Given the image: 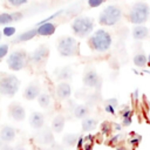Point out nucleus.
<instances>
[{"mask_svg":"<svg viewBox=\"0 0 150 150\" xmlns=\"http://www.w3.org/2000/svg\"><path fill=\"white\" fill-rule=\"evenodd\" d=\"M110 130H111V127H110V123L108 121H104L101 123V131L103 135H108L110 132Z\"/></svg>","mask_w":150,"mask_h":150,"instance_id":"nucleus-34","label":"nucleus"},{"mask_svg":"<svg viewBox=\"0 0 150 150\" xmlns=\"http://www.w3.org/2000/svg\"><path fill=\"white\" fill-rule=\"evenodd\" d=\"M131 35L135 40H138V41L145 40L149 36V28L144 25H134Z\"/></svg>","mask_w":150,"mask_h":150,"instance_id":"nucleus-18","label":"nucleus"},{"mask_svg":"<svg viewBox=\"0 0 150 150\" xmlns=\"http://www.w3.org/2000/svg\"><path fill=\"white\" fill-rule=\"evenodd\" d=\"M97 124H98V122H97V120L94 118V117H89V116H88V117L83 118L82 122H81L82 132H90V131L95 130L96 127H97Z\"/></svg>","mask_w":150,"mask_h":150,"instance_id":"nucleus-23","label":"nucleus"},{"mask_svg":"<svg viewBox=\"0 0 150 150\" xmlns=\"http://www.w3.org/2000/svg\"><path fill=\"white\" fill-rule=\"evenodd\" d=\"M73 75H74V70L70 66H64V67L57 69L55 73V77L59 82L60 81H69V80H71Z\"/></svg>","mask_w":150,"mask_h":150,"instance_id":"nucleus-20","label":"nucleus"},{"mask_svg":"<svg viewBox=\"0 0 150 150\" xmlns=\"http://www.w3.org/2000/svg\"><path fill=\"white\" fill-rule=\"evenodd\" d=\"M118 139H120V135H116V136H114V137L110 139L109 144H110V145H114L116 142H118Z\"/></svg>","mask_w":150,"mask_h":150,"instance_id":"nucleus-39","label":"nucleus"},{"mask_svg":"<svg viewBox=\"0 0 150 150\" xmlns=\"http://www.w3.org/2000/svg\"><path fill=\"white\" fill-rule=\"evenodd\" d=\"M23 18V13L20 11L2 12L0 13V26H7L12 22H18Z\"/></svg>","mask_w":150,"mask_h":150,"instance_id":"nucleus-13","label":"nucleus"},{"mask_svg":"<svg viewBox=\"0 0 150 150\" xmlns=\"http://www.w3.org/2000/svg\"><path fill=\"white\" fill-rule=\"evenodd\" d=\"M80 134H75V132H68L62 137V144L64 146L68 148H74L77 145V141H79Z\"/></svg>","mask_w":150,"mask_h":150,"instance_id":"nucleus-24","label":"nucleus"},{"mask_svg":"<svg viewBox=\"0 0 150 150\" xmlns=\"http://www.w3.org/2000/svg\"><path fill=\"white\" fill-rule=\"evenodd\" d=\"M39 150H48V148H41V149H39Z\"/></svg>","mask_w":150,"mask_h":150,"instance_id":"nucleus-44","label":"nucleus"},{"mask_svg":"<svg viewBox=\"0 0 150 150\" xmlns=\"http://www.w3.org/2000/svg\"><path fill=\"white\" fill-rule=\"evenodd\" d=\"M29 125L35 130H39L42 127H45V116H43V114L40 112V111H33L29 116Z\"/></svg>","mask_w":150,"mask_h":150,"instance_id":"nucleus-17","label":"nucleus"},{"mask_svg":"<svg viewBox=\"0 0 150 150\" xmlns=\"http://www.w3.org/2000/svg\"><path fill=\"white\" fill-rule=\"evenodd\" d=\"M48 150H66L62 145H60V144H57V143H53V144H50L49 146H48Z\"/></svg>","mask_w":150,"mask_h":150,"instance_id":"nucleus-36","label":"nucleus"},{"mask_svg":"<svg viewBox=\"0 0 150 150\" xmlns=\"http://www.w3.org/2000/svg\"><path fill=\"white\" fill-rule=\"evenodd\" d=\"M8 115L12 120L16 122H21L26 117V110L19 102H12L8 105Z\"/></svg>","mask_w":150,"mask_h":150,"instance_id":"nucleus-11","label":"nucleus"},{"mask_svg":"<svg viewBox=\"0 0 150 150\" xmlns=\"http://www.w3.org/2000/svg\"><path fill=\"white\" fill-rule=\"evenodd\" d=\"M49 56V48L47 45H41L29 55V62L36 67H42Z\"/></svg>","mask_w":150,"mask_h":150,"instance_id":"nucleus-8","label":"nucleus"},{"mask_svg":"<svg viewBox=\"0 0 150 150\" xmlns=\"http://www.w3.org/2000/svg\"><path fill=\"white\" fill-rule=\"evenodd\" d=\"M87 43L91 50H95L97 53H105L111 48L112 38L108 30L98 28L89 35Z\"/></svg>","mask_w":150,"mask_h":150,"instance_id":"nucleus-1","label":"nucleus"},{"mask_svg":"<svg viewBox=\"0 0 150 150\" xmlns=\"http://www.w3.org/2000/svg\"><path fill=\"white\" fill-rule=\"evenodd\" d=\"M56 27L57 25L55 22L49 21V22H43L41 25H38L35 28L38 32V36H50L55 33Z\"/></svg>","mask_w":150,"mask_h":150,"instance_id":"nucleus-15","label":"nucleus"},{"mask_svg":"<svg viewBox=\"0 0 150 150\" xmlns=\"http://www.w3.org/2000/svg\"><path fill=\"white\" fill-rule=\"evenodd\" d=\"M36 100H38L39 105L42 109H47L50 105V95L47 91H41L39 94V96L36 97Z\"/></svg>","mask_w":150,"mask_h":150,"instance_id":"nucleus-26","label":"nucleus"},{"mask_svg":"<svg viewBox=\"0 0 150 150\" xmlns=\"http://www.w3.org/2000/svg\"><path fill=\"white\" fill-rule=\"evenodd\" d=\"M122 120H123V121H122V127H129V125L131 124V122H132V118H131V116H127V117H123Z\"/></svg>","mask_w":150,"mask_h":150,"instance_id":"nucleus-35","label":"nucleus"},{"mask_svg":"<svg viewBox=\"0 0 150 150\" xmlns=\"http://www.w3.org/2000/svg\"><path fill=\"white\" fill-rule=\"evenodd\" d=\"M82 82L87 88H96L101 86V77L98 76L97 71L94 68H87L82 76Z\"/></svg>","mask_w":150,"mask_h":150,"instance_id":"nucleus-9","label":"nucleus"},{"mask_svg":"<svg viewBox=\"0 0 150 150\" xmlns=\"http://www.w3.org/2000/svg\"><path fill=\"white\" fill-rule=\"evenodd\" d=\"M62 13H63V9H60V11H57V12L53 13L50 16H48V18H46V19H43V20L39 21V22L36 23V26H38V25H41V23H43V22H49V21H53L55 18H57V16H59V15H61Z\"/></svg>","mask_w":150,"mask_h":150,"instance_id":"nucleus-31","label":"nucleus"},{"mask_svg":"<svg viewBox=\"0 0 150 150\" xmlns=\"http://www.w3.org/2000/svg\"><path fill=\"white\" fill-rule=\"evenodd\" d=\"M70 28H71L73 34H74L76 38L83 39V38L89 36V35L94 32L95 21H94V19L90 18V16H83V15L76 16V18L71 21Z\"/></svg>","mask_w":150,"mask_h":150,"instance_id":"nucleus-4","label":"nucleus"},{"mask_svg":"<svg viewBox=\"0 0 150 150\" xmlns=\"http://www.w3.org/2000/svg\"><path fill=\"white\" fill-rule=\"evenodd\" d=\"M1 32H2V35H5L6 38H11L15 34V27L7 25V26H4V29Z\"/></svg>","mask_w":150,"mask_h":150,"instance_id":"nucleus-30","label":"nucleus"},{"mask_svg":"<svg viewBox=\"0 0 150 150\" xmlns=\"http://www.w3.org/2000/svg\"><path fill=\"white\" fill-rule=\"evenodd\" d=\"M41 93V86L40 82L38 80L30 82L23 90V98L27 101H33L36 100V97L39 96V94Z\"/></svg>","mask_w":150,"mask_h":150,"instance_id":"nucleus-14","label":"nucleus"},{"mask_svg":"<svg viewBox=\"0 0 150 150\" xmlns=\"http://www.w3.org/2000/svg\"><path fill=\"white\" fill-rule=\"evenodd\" d=\"M123 18V11L117 5H108L98 14V25L111 27L117 25Z\"/></svg>","mask_w":150,"mask_h":150,"instance_id":"nucleus-3","label":"nucleus"},{"mask_svg":"<svg viewBox=\"0 0 150 150\" xmlns=\"http://www.w3.org/2000/svg\"><path fill=\"white\" fill-rule=\"evenodd\" d=\"M8 50H9V46H8L7 43H2V45H0V61H1L5 56H7Z\"/></svg>","mask_w":150,"mask_h":150,"instance_id":"nucleus-33","label":"nucleus"},{"mask_svg":"<svg viewBox=\"0 0 150 150\" xmlns=\"http://www.w3.org/2000/svg\"><path fill=\"white\" fill-rule=\"evenodd\" d=\"M0 150H13V146L11 145V143H5L2 142L0 144Z\"/></svg>","mask_w":150,"mask_h":150,"instance_id":"nucleus-37","label":"nucleus"},{"mask_svg":"<svg viewBox=\"0 0 150 150\" xmlns=\"http://www.w3.org/2000/svg\"><path fill=\"white\" fill-rule=\"evenodd\" d=\"M36 36H38V32H36V28L34 27V28H30V29H28V30H26L19 35H16L12 40V42L13 43H22V42H27V41L36 38Z\"/></svg>","mask_w":150,"mask_h":150,"instance_id":"nucleus-19","label":"nucleus"},{"mask_svg":"<svg viewBox=\"0 0 150 150\" xmlns=\"http://www.w3.org/2000/svg\"><path fill=\"white\" fill-rule=\"evenodd\" d=\"M29 61V56L25 49H15L7 55V67L13 71L22 70Z\"/></svg>","mask_w":150,"mask_h":150,"instance_id":"nucleus-7","label":"nucleus"},{"mask_svg":"<svg viewBox=\"0 0 150 150\" xmlns=\"http://www.w3.org/2000/svg\"><path fill=\"white\" fill-rule=\"evenodd\" d=\"M28 0H5V4L11 8H18L23 5H26Z\"/></svg>","mask_w":150,"mask_h":150,"instance_id":"nucleus-29","label":"nucleus"},{"mask_svg":"<svg viewBox=\"0 0 150 150\" xmlns=\"http://www.w3.org/2000/svg\"><path fill=\"white\" fill-rule=\"evenodd\" d=\"M16 137V130L12 125H2L0 129V139L5 143H12Z\"/></svg>","mask_w":150,"mask_h":150,"instance_id":"nucleus-16","label":"nucleus"},{"mask_svg":"<svg viewBox=\"0 0 150 150\" xmlns=\"http://www.w3.org/2000/svg\"><path fill=\"white\" fill-rule=\"evenodd\" d=\"M1 143H2V142H1V139H0V144H1Z\"/></svg>","mask_w":150,"mask_h":150,"instance_id":"nucleus-45","label":"nucleus"},{"mask_svg":"<svg viewBox=\"0 0 150 150\" xmlns=\"http://www.w3.org/2000/svg\"><path fill=\"white\" fill-rule=\"evenodd\" d=\"M73 93V89H71V86L68 81H60L56 87H55V94H56V97L61 101L63 100H68L70 97Z\"/></svg>","mask_w":150,"mask_h":150,"instance_id":"nucleus-12","label":"nucleus"},{"mask_svg":"<svg viewBox=\"0 0 150 150\" xmlns=\"http://www.w3.org/2000/svg\"><path fill=\"white\" fill-rule=\"evenodd\" d=\"M150 18V6L144 1H137L131 5L127 19L132 25H143Z\"/></svg>","mask_w":150,"mask_h":150,"instance_id":"nucleus-2","label":"nucleus"},{"mask_svg":"<svg viewBox=\"0 0 150 150\" xmlns=\"http://www.w3.org/2000/svg\"><path fill=\"white\" fill-rule=\"evenodd\" d=\"M105 1H107V0H88L87 4H88V6H89L90 8H97V7L102 6Z\"/></svg>","mask_w":150,"mask_h":150,"instance_id":"nucleus-32","label":"nucleus"},{"mask_svg":"<svg viewBox=\"0 0 150 150\" xmlns=\"http://www.w3.org/2000/svg\"><path fill=\"white\" fill-rule=\"evenodd\" d=\"M20 84V80L15 75L7 73L0 74V95L5 97H13L18 93Z\"/></svg>","mask_w":150,"mask_h":150,"instance_id":"nucleus-5","label":"nucleus"},{"mask_svg":"<svg viewBox=\"0 0 150 150\" xmlns=\"http://www.w3.org/2000/svg\"><path fill=\"white\" fill-rule=\"evenodd\" d=\"M116 150H128L124 145H118V146H116Z\"/></svg>","mask_w":150,"mask_h":150,"instance_id":"nucleus-42","label":"nucleus"},{"mask_svg":"<svg viewBox=\"0 0 150 150\" xmlns=\"http://www.w3.org/2000/svg\"><path fill=\"white\" fill-rule=\"evenodd\" d=\"M64 124H66V117L62 114H57L56 116H54L53 121H52V130L56 134L62 132V130L64 129Z\"/></svg>","mask_w":150,"mask_h":150,"instance_id":"nucleus-22","label":"nucleus"},{"mask_svg":"<svg viewBox=\"0 0 150 150\" xmlns=\"http://www.w3.org/2000/svg\"><path fill=\"white\" fill-rule=\"evenodd\" d=\"M90 114V108L87 105V104H76L74 105V109H73V115L75 118L77 120H83L86 117H88Z\"/></svg>","mask_w":150,"mask_h":150,"instance_id":"nucleus-21","label":"nucleus"},{"mask_svg":"<svg viewBox=\"0 0 150 150\" xmlns=\"http://www.w3.org/2000/svg\"><path fill=\"white\" fill-rule=\"evenodd\" d=\"M1 39H2V32L0 30V41H1Z\"/></svg>","mask_w":150,"mask_h":150,"instance_id":"nucleus-43","label":"nucleus"},{"mask_svg":"<svg viewBox=\"0 0 150 150\" xmlns=\"http://www.w3.org/2000/svg\"><path fill=\"white\" fill-rule=\"evenodd\" d=\"M132 62L136 67H145L148 64V55L144 53H137L132 57Z\"/></svg>","mask_w":150,"mask_h":150,"instance_id":"nucleus-28","label":"nucleus"},{"mask_svg":"<svg viewBox=\"0 0 150 150\" xmlns=\"http://www.w3.org/2000/svg\"><path fill=\"white\" fill-rule=\"evenodd\" d=\"M35 141L38 144L43 145V146H49L55 142V137L53 135V130L50 128H45L42 127L39 129L35 134Z\"/></svg>","mask_w":150,"mask_h":150,"instance_id":"nucleus-10","label":"nucleus"},{"mask_svg":"<svg viewBox=\"0 0 150 150\" xmlns=\"http://www.w3.org/2000/svg\"><path fill=\"white\" fill-rule=\"evenodd\" d=\"M131 115H132V111H131L129 108H127V109L122 112V118H123V117H127V116H131Z\"/></svg>","mask_w":150,"mask_h":150,"instance_id":"nucleus-38","label":"nucleus"},{"mask_svg":"<svg viewBox=\"0 0 150 150\" xmlns=\"http://www.w3.org/2000/svg\"><path fill=\"white\" fill-rule=\"evenodd\" d=\"M118 107V100L116 97H111L104 101V110L109 114H115L116 108Z\"/></svg>","mask_w":150,"mask_h":150,"instance_id":"nucleus-27","label":"nucleus"},{"mask_svg":"<svg viewBox=\"0 0 150 150\" xmlns=\"http://www.w3.org/2000/svg\"><path fill=\"white\" fill-rule=\"evenodd\" d=\"M102 101V96H101V94L100 93H91V94H87V96H86V103L84 104H87L89 108H91V107H94V105H96L98 102H101Z\"/></svg>","mask_w":150,"mask_h":150,"instance_id":"nucleus-25","label":"nucleus"},{"mask_svg":"<svg viewBox=\"0 0 150 150\" xmlns=\"http://www.w3.org/2000/svg\"><path fill=\"white\" fill-rule=\"evenodd\" d=\"M56 49L62 57H71L79 54V42L75 38L64 35L57 40Z\"/></svg>","mask_w":150,"mask_h":150,"instance_id":"nucleus-6","label":"nucleus"},{"mask_svg":"<svg viewBox=\"0 0 150 150\" xmlns=\"http://www.w3.org/2000/svg\"><path fill=\"white\" fill-rule=\"evenodd\" d=\"M115 129H116V131H121V129H122V124H115Z\"/></svg>","mask_w":150,"mask_h":150,"instance_id":"nucleus-41","label":"nucleus"},{"mask_svg":"<svg viewBox=\"0 0 150 150\" xmlns=\"http://www.w3.org/2000/svg\"><path fill=\"white\" fill-rule=\"evenodd\" d=\"M13 150H27V149L23 144H16L15 146H13Z\"/></svg>","mask_w":150,"mask_h":150,"instance_id":"nucleus-40","label":"nucleus"}]
</instances>
